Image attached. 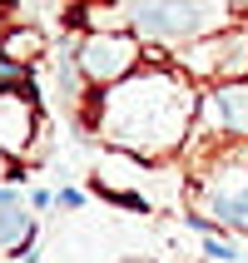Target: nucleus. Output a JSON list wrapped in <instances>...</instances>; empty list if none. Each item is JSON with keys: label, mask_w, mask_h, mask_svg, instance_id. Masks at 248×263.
<instances>
[{"label": "nucleus", "mask_w": 248, "mask_h": 263, "mask_svg": "<svg viewBox=\"0 0 248 263\" xmlns=\"http://www.w3.org/2000/svg\"><path fill=\"white\" fill-rule=\"evenodd\" d=\"M199 119V85L169 65L144 60V70H134L129 80H119L115 89H94V100L85 109V124L109 139V149H129L149 164H164L184 154Z\"/></svg>", "instance_id": "1"}, {"label": "nucleus", "mask_w": 248, "mask_h": 263, "mask_svg": "<svg viewBox=\"0 0 248 263\" xmlns=\"http://www.w3.org/2000/svg\"><path fill=\"white\" fill-rule=\"evenodd\" d=\"M124 15H129L134 35L144 45H159V50H184L199 35L234 25L228 0H129Z\"/></svg>", "instance_id": "2"}, {"label": "nucleus", "mask_w": 248, "mask_h": 263, "mask_svg": "<svg viewBox=\"0 0 248 263\" xmlns=\"http://www.w3.org/2000/svg\"><path fill=\"white\" fill-rule=\"evenodd\" d=\"M174 65L194 85H228L248 80V25H223L214 35H199L184 50H174Z\"/></svg>", "instance_id": "3"}, {"label": "nucleus", "mask_w": 248, "mask_h": 263, "mask_svg": "<svg viewBox=\"0 0 248 263\" xmlns=\"http://www.w3.org/2000/svg\"><path fill=\"white\" fill-rule=\"evenodd\" d=\"M74 60H80V74L89 80V89H115L119 80L144 70L149 45L134 30H85L74 45Z\"/></svg>", "instance_id": "4"}, {"label": "nucleus", "mask_w": 248, "mask_h": 263, "mask_svg": "<svg viewBox=\"0 0 248 263\" xmlns=\"http://www.w3.org/2000/svg\"><path fill=\"white\" fill-rule=\"evenodd\" d=\"M199 144H248V80L208 85L199 95V119L194 134Z\"/></svg>", "instance_id": "5"}, {"label": "nucleus", "mask_w": 248, "mask_h": 263, "mask_svg": "<svg viewBox=\"0 0 248 263\" xmlns=\"http://www.w3.org/2000/svg\"><path fill=\"white\" fill-rule=\"evenodd\" d=\"M35 214H30V194H20L15 184H0V253L15 258V253L35 249Z\"/></svg>", "instance_id": "6"}, {"label": "nucleus", "mask_w": 248, "mask_h": 263, "mask_svg": "<svg viewBox=\"0 0 248 263\" xmlns=\"http://www.w3.org/2000/svg\"><path fill=\"white\" fill-rule=\"evenodd\" d=\"M0 55L30 70L35 60H45V55H50V40H45V30H40V25L20 20V25H5V30H0Z\"/></svg>", "instance_id": "7"}, {"label": "nucleus", "mask_w": 248, "mask_h": 263, "mask_svg": "<svg viewBox=\"0 0 248 263\" xmlns=\"http://www.w3.org/2000/svg\"><path fill=\"white\" fill-rule=\"evenodd\" d=\"M204 258H214V263H238L243 253H238L234 234H204Z\"/></svg>", "instance_id": "8"}, {"label": "nucleus", "mask_w": 248, "mask_h": 263, "mask_svg": "<svg viewBox=\"0 0 248 263\" xmlns=\"http://www.w3.org/2000/svg\"><path fill=\"white\" fill-rule=\"evenodd\" d=\"M20 164H15V154H5V149H0V184H20Z\"/></svg>", "instance_id": "9"}, {"label": "nucleus", "mask_w": 248, "mask_h": 263, "mask_svg": "<svg viewBox=\"0 0 248 263\" xmlns=\"http://www.w3.org/2000/svg\"><path fill=\"white\" fill-rule=\"evenodd\" d=\"M55 204H60V209H80V204H85V194H80V189H60Z\"/></svg>", "instance_id": "10"}, {"label": "nucleus", "mask_w": 248, "mask_h": 263, "mask_svg": "<svg viewBox=\"0 0 248 263\" xmlns=\"http://www.w3.org/2000/svg\"><path fill=\"white\" fill-rule=\"evenodd\" d=\"M228 15H234V25H248V0H228Z\"/></svg>", "instance_id": "11"}, {"label": "nucleus", "mask_w": 248, "mask_h": 263, "mask_svg": "<svg viewBox=\"0 0 248 263\" xmlns=\"http://www.w3.org/2000/svg\"><path fill=\"white\" fill-rule=\"evenodd\" d=\"M30 204H35V209H50V204H55V194H50V189H35V194H30Z\"/></svg>", "instance_id": "12"}, {"label": "nucleus", "mask_w": 248, "mask_h": 263, "mask_svg": "<svg viewBox=\"0 0 248 263\" xmlns=\"http://www.w3.org/2000/svg\"><path fill=\"white\" fill-rule=\"evenodd\" d=\"M124 263H149V258H124Z\"/></svg>", "instance_id": "13"}, {"label": "nucleus", "mask_w": 248, "mask_h": 263, "mask_svg": "<svg viewBox=\"0 0 248 263\" xmlns=\"http://www.w3.org/2000/svg\"><path fill=\"white\" fill-rule=\"evenodd\" d=\"M0 5H20V0H0Z\"/></svg>", "instance_id": "14"}, {"label": "nucleus", "mask_w": 248, "mask_h": 263, "mask_svg": "<svg viewBox=\"0 0 248 263\" xmlns=\"http://www.w3.org/2000/svg\"><path fill=\"white\" fill-rule=\"evenodd\" d=\"M109 5H129V0H109Z\"/></svg>", "instance_id": "15"}]
</instances>
